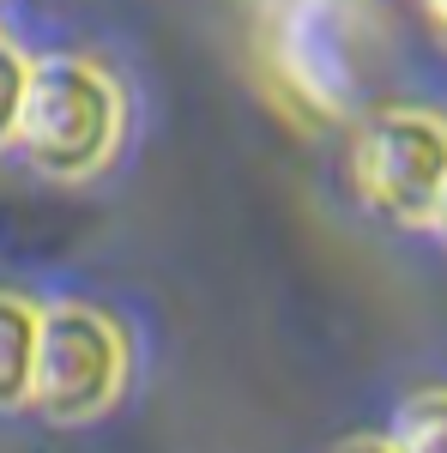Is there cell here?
I'll return each mask as SVG.
<instances>
[{"instance_id":"9c48e42d","label":"cell","mask_w":447,"mask_h":453,"mask_svg":"<svg viewBox=\"0 0 447 453\" xmlns=\"http://www.w3.org/2000/svg\"><path fill=\"white\" fill-rule=\"evenodd\" d=\"M429 230H435V242L447 248V181H442V194H435V211H429Z\"/></svg>"},{"instance_id":"52a82bcc","label":"cell","mask_w":447,"mask_h":453,"mask_svg":"<svg viewBox=\"0 0 447 453\" xmlns=\"http://www.w3.org/2000/svg\"><path fill=\"white\" fill-rule=\"evenodd\" d=\"M25 79H31V55L12 49L0 36V145L19 134V109H25Z\"/></svg>"},{"instance_id":"7a4b0ae2","label":"cell","mask_w":447,"mask_h":453,"mask_svg":"<svg viewBox=\"0 0 447 453\" xmlns=\"http://www.w3.org/2000/svg\"><path fill=\"white\" fill-rule=\"evenodd\" d=\"M127 387V333L104 309L85 303H55L36 314V363H31V393L55 429L97 423Z\"/></svg>"},{"instance_id":"ba28073f","label":"cell","mask_w":447,"mask_h":453,"mask_svg":"<svg viewBox=\"0 0 447 453\" xmlns=\"http://www.w3.org/2000/svg\"><path fill=\"white\" fill-rule=\"evenodd\" d=\"M333 453H399V448H393V435H351Z\"/></svg>"},{"instance_id":"5b68a950","label":"cell","mask_w":447,"mask_h":453,"mask_svg":"<svg viewBox=\"0 0 447 453\" xmlns=\"http://www.w3.org/2000/svg\"><path fill=\"white\" fill-rule=\"evenodd\" d=\"M36 303L0 290V411L25 405L31 393V363H36Z\"/></svg>"},{"instance_id":"6da1fadb","label":"cell","mask_w":447,"mask_h":453,"mask_svg":"<svg viewBox=\"0 0 447 453\" xmlns=\"http://www.w3.org/2000/svg\"><path fill=\"white\" fill-rule=\"evenodd\" d=\"M127 127L121 85L85 55H42L25 79V109L12 145L49 181H91L115 157Z\"/></svg>"},{"instance_id":"8992f818","label":"cell","mask_w":447,"mask_h":453,"mask_svg":"<svg viewBox=\"0 0 447 453\" xmlns=\"http://www.w3.org/2000/svg\"><path fill=\"white\" fill-rule=\"evenodd\" d=\"M393 448L399 453H447V387H423L393 418Z\"/></svg>"},{"instance_id":"3957f363","label":"cell","mask_w":447,"mask_h":453,"mask_svg":"<svg viewBox=\"0 0 447 453\" xmlns=\"http://www.w3.org/2000/svg\"><path fill=\"white\" fill-rule=\"evenodd\" d=\"M351 181L375 218L405 224V230H429L435 194L447 181V115L375 109L351 140Z\"/></svg>"},{"instance_id":"30bf717a","label":"cell","mask_w":447,"mask_h":453,"mask_svg":"<svg viewBox=\"0 0 447 453\" xmlns=\"http://www.w3.org/2000/svg\"><path fill=\"white\" fill-rule=\"evenodd\" d=\"M423 6H429V25L447 36V0H423Z\"/></svg>"},{"instance_id":"277c9868","label":"cell","mask_w":447,"mask_h":453,"mask_svg":"<svg viewBox=\"0 0 447 453\" xmlns=\"http://www.w3.org/2000/svg\"><path fill=\"white\" fill-rule=\"evenodd\" d=\"M266 73L297 115L333 121L357 97V42L339 0H273L266 6Z\"/></svg>"}]
</instances>
